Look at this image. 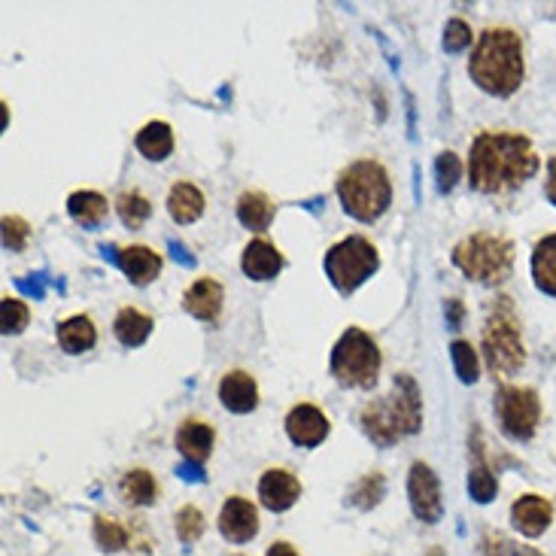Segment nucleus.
Returning a JSON list of instances; mask_svg holds the SVG:
<instances>
[{
    "label": "nucleus",
    "mask_w": 556,
    "mask_h": 556,
    "mask_svg": "<svg viewBox=\"0 0 556 556\" xmlns=\"http://www.w3.org/2000/svg\"><path fill=\"white\" fill-rule=\"evenodd\" d=\"M468 493H471V499L478 502V505L493 502L496 493H499V481H496L493 468L487 465L481 447H474V462H471V468H468Z\"/></svg>",
    "instance_id": "bb28decb"
},
{
    "label": "nucleus",
    "mask_w": 556,
    "mask_h": 556,
    "mask_svg": "<svg viewBox=\"0 0 556 556\" xmlns=\"http://www.w3.org/2000/svg\"><path fill=\"white\" fill-rule=\"evenodd\" d=\"M174 520H177V523H174V529H177V538H180L183 544H195V541L204 535V514H201L195 505H186V508H180Z\"/></svg>",
    "instance_id": "473e14b6"
},
{
    "label": "nucleus",
    "mask_w": 556,
    "mask_h": 556,
    "mask_svg": "<svg viewBox=\"0 0 556 556\" xmlns=\"http://www.w3.org/2000/svg\"><path fill=\"white\" fill-rule=\"evenodd\" d=\"M444 310H447V320H450V326L456 329V326H459V320H462V304H459V298H450Z\"/></svg>",
    "instance_id": "ea45409f"
},
{
    "label": "nucleus",
    "mask_w": 556,
    "mask_h": 556,
    "mask_svg": "<svg viewBox=\"0 0 556 556\" xmlns=\"http://www.w3.org/2000/svg\"><path fill=\"white\" fill-rule=\"evenodd\" d=\"M429 556H444V550H441V547H432V550H429Z\"/></svg>",
    "instance_id": "37998d69"
},
{
    "label": "nucleus",
    "mask_w": 556,
    "mask_h": 556,
    "mask_svg": "<svg viewBox=\"0 0 556 556\" xmlns=\"http://www.w3.org/2000/svg\"><path fill=\"white\" fill-rule=\"evenodd\" d=\"M265 556H298V550L289 544V541H277V544H271L268 547V553Z\"/></svg>",
    "instance_id": "a19ab883"
},
{
    "label": "nucleus",
    "mask_w": 556,
    "mask_h": 556,
    "mask_svg": "<svg viewBox=\"0 0 556 556\" xmlns=\"http://www.w3.org/2000/svg\"><path fill=\"white\" fill-rule=\"evenodd\" d=\"M219 402L231 414H250L259 405V386L247 371H228L219 380Z\"/></svg>",
    "instance_id": "4468645a"
},
{
    "label": "nucleus",
    "mask_w": 556,
    "mask_h": 556,
    "mask_svg": "<svg viewBox=\"0 0 556 556\" xmlns=\"http://www.w3.org/2000/svg\"><path fill=\"white\" fill-rule=\"evenodd\" d=\"M408 499L411 508L417 514V520L423 523H438L444 514V502H441V484L435 478V471L426 462H414L411 474H408Z\"/></svg>",
    "instance_id": "9d476101"
},
{
    "label": "nucleus",
    "mask_w": 556,
    "mask_h": 556,
    "mask_svg": "<svg viewBox=\"0 0 556 556\" xmlns=\"http://www.w3.org/2000/svg\"><path fill=\"white\" fill-rule=\"evenodd\" d=\"M116 213H119V219L128 225V228H140L146 219H149V213H152V204H149V198L146 195H140V192H122L119 198H116Z\"/></svg>",
    "instance_id": "c756f323"
},
{
    "label": "nucleus",
    "mask_w": 556,
    "mask_h": 556,
    "mask_svg": "<svg viewBox=\"0 0 556 556\" xmlns=\"http://www.w3.org/2000/svg\"><path fill=\"white\" fill-rule=\"evenodd\" d=\"M484 359L493 374H514L526 365V347L520 338V326L508 304H502L484 326Z\"/></svg>",
    "instance_id": "6e6552de"
},
{
    "label": "nucleus",
    "mask_w": 556,
    "mask_h": 556,
    "mask_svg": "<svg viewBox=\"0 0 556 556\" xmlns=\"http://www.w3.org/2000/svg\"><path fill=\"white\" fill-rule=\"evenodd\" d=\"M116 265L125 271V277L134 283V286H146L158 277V271H162V256H158L155 250L149 247H125L116 253Z\"/></svg>",
    "instance_id": "6ab92c4d"
},
{
    "label": "nucleus",
    "mask_w": 556,
    "mask_h": 556,
    "mask_svg": "<svg viewBox=\"0 0 556 556\" xmlns=\"http://www.w3.org/2000/svg\"><path fill=\"white\" fill-rule=\"evenodd\" d=\"M386 496V481H383V474L380 471H371L365 474V478L350 490V505L353 508H362V511H371L374 505H380V499Z\"/></svg>",
    "instance_id": "c85d7f7f"
},
{
    "label": "nucleus",
    "mask_w": 556,
    "mask_h": 556,
    "mask_svg": "<svg viewBox=\"0 0 556 556\" xmlns=\"http://www.w3.org/2000/svg\"><path fill=\"white\" fill-rule=\"evenodd\" d=\"M511 523L520 535L526 538H538L550 523H553V505L544 499V496H520L514 505H511Z\"/></svg>",
    "instance_id": "2eb2a0df"
},
{
    "label": "nucleus",
    "mask_w": 556,
    "mask_h": 556,
    "mask_svg": "<svg viewBox=\"0 0 556 556\" xmlns=\"http://www.w3.org/2000/svg\"><path fill=\"white\" fill-rule=\"evenodd\" d=\"M544 195H547V201L556 207V155L547 162V183H544Z\"/></svg>",
    "instance_id": "58836bf2"
},
{
    "label": "nucleus",
    "mask_w": 556,
    "mask_h": 556,
    "mask_svg": "<svg viewBox=\"0 0 556 556\" xmlns=\"http://www.w3.org/2000/svg\"><path fill=\"white\" fill-rule=\"evenodd\" d=\"M484 553H487V556H517V547H514L508 538H502L499 532H496V535L487 532V535H484Z\"/></svg>",
    "instance_id": "4c0bfd02"
},
{
    "label": "nucleus",
    "mask_w": 556,
    "mask_h": 556,
    "mask_svg": "<svg viewBox=\"0 0 556 556\" xmlns=\"http://www.w3.org/2000/svg\"><path fill=\"white\" fill-rule=\"evenodd\" d=\"M204 192L192 183H174L168 192V213L177 225H189L204 213Z\"/></svg>",
    "instance_id": "aec40b11"
},
{
    "label": "nucleus",
    "mask_w": 556,
    "mask_h": 556,
    "mask_svg": "<svg viewBox=\"0 0 556 556\" xmlns=\"http://www.w3.org/2000/svg\"><path fill=\"white\" fill-rule=\"evenodd\" d=\"M532 280L544 295H556V234H547L532 250Z\"/></svg>",
    "instance_id": "5701e85b"
},
{
    "label": "nucleus",
    "mask_w": 556,
    "mask_h": 556,
    "mask_svg": "<svg viewBox=\"0 0 556 556\" xmlns=\"http://www.w3.org/2000/svg\"><path fill=\"white\" fill-rule=\"evenodd\" d=\"M67 213H70V219H73L76 225H83V228H98V225L107 219L110 204H107L104 195L86 189V192H73V195L67 198Z\"/></svg>",
    "instance_id": "4be33fe9"
},
{
    "label": "nucleus",
    "mask_w": 556,
    "mask_h": 556,
    "mask_svg": "<svg viewBox=\"0 0 556 556\" xmlns=\"http://www.w3.org/2000/svg\"><path fill=\"white\" fill-rule=\"evenodd\" d=\"M453 265L474 283L499 286L514 271V244L502 234H468L465 241L453 247Z\"/></svg>",
    "instance_id": "39448f33"
},
{
    "label": "nucleus",
    "mask_w": 556,
    "mask_h": 556,
    "mask_svg": "<svg viewBox=\"0 0 556 556\" xmlns=\"http://www.w3.org/2000/svg\"><path fill=\"white\" fill-rule=\"evenodd\" d=\"M92 535H95V544L107 553H116L128 544V532L119 520L113 517H95V526H92Z\"/></svg>",
    "instance_id": "7c9ffc66"
},
{
    "label": "nucleus",
    "mask_w": 556,
    "mask_h": 556,
    "mask_svg": "<svg viewBox=\"0 0 556 556\" xmlns=\"http://www.w3.org/2000/svg\"><path fill=\"white\" fill-rule=\"evenodd\" d=\"M222 298H225L222 286L216 280H210V277H201V280H195L186 289L183 307L195 316V320H201V323H216L219 313H222Z\"/></svg>",
    "instance_id": "dca6fc26"
},
{
    "label": "nucleus",
    "mask_w": 556,
    "mask_h": 556,
    "mask_svg": "<svg viewBox=\"0 0 556 556\" xmlns=\"http://www.w3.org/2000/svg\"><path fill=\"white\" fill-rule=\"evenodd\" d=\"M338 198L344 213H350L359 222L380 219L392 204V183L380 162H353L338 177Z\"/></svg>",
    "instance_id": "20e7f679"
},
{
    "label": "nucleus",
    "mask_w": 556,
    "mask_h": 556,
    "mask_svg": "<svg viewBox=\"0 0 556 556\" xmlns=\"http://www.w3.org/2000/svg\"><path fill=\"white\" fill-rule=\"evenodd\" d=\"M450 356H453V365H456V374H459L462 383H474V380H478L481 362H478V353H474V347L468 341H453Z\"/></svg>",
    "instance_id": "2f4dec72"
},
{
    "label": "nucleus",
    "mask_w": 556,
    "mask_h": 556,
    "mask_svg": "<svg viewBox=\"0 0 556 556\" xmlns=\"http://www.w3.org/2000/svg\"><path fill=\"white\" fill-rule=\"evenodd\" d=\"M0 313H4V335H19L25 332L28 320H31V310L25 301L19 298H4L0 301Z\"/></svg>",
    "instance_id": "72a5a7b5"
},
{
    "label": "nucleus",
    "mask_w": 556,
    "mask_h": 556,
    "mask_svg": "<svg viewBox=\"0 0 556 556\" xmlns=\"http://www.w3.org/2000/svg\"><path fill=\"white\" fill-rule=\"evenodd\" d=\"M496 417L511 441H529L541 420V399L529 386H502L496 392Z\"/></svg>",
    "instance_id": "1a4fd4ad"
},
{
    "label": "nucleus",
    "mask_w": 556,
    "mask_h": 556,
    "mask_svg": "<svg viewBox=\"0 0 556 556\" xmlns=\"http://www.w3.org/2000/svg\"><path fill=\"white\" fill-rule=\"evenodd\" d=\"M237 219L253 231H265L274 219V201L265 192H244L237 198Z\"/></svg>",
    "instance_id": "cd10ccee"
},
{
    "label": "nucleus",
    "mask_w": 556,
    "mask_h": 556,
    "mask_svg": "<svg viewBox=\"0 0 556 556\" xmlns=\"http://www.w3.org/2000/svg\"><path fill=\"white\" fill-rule=\"evenodd\" d=\"M465 46H471V28L462 19H450L444 28V49L447 52H462Z\"/></svg>",
    "instance_id": "e433bc0d"
},
{
    "label": "nucleus",
    "mask_w": 556,
    "mask_h": 556,
    "mask_svg": "<svg viewBox=\"0 0 556 556\" xmlns=\"http://www.w3.org/2000/svg\"><path fill=\"white\" fill-rule=\"evenodd\" d=\"M119 496L131 508H146V505H155L158 484H155V478L146 468H131V471H125V478L119 481Z\"/></svg>",
    "instance_id": "393cba45"
},
{
    "label": "nucleus",
    "mask_w": 556,
    "mask_h": 556,
    "mask_svg": "<svg viewBox=\"0 0 556 556\" xmlns=\"http://www.w3.org/2000/svg\"><path fill=\"white\" fill-rule=\"evenodd\" d=\"M380 365H383V356H380L377 341L368 332L353 329V326L338 338L332 350V362H329L335 380L353 389H371L377 383Z\"/></svg>",
    "instance_id": "423d86ee"
},
{
    "label": "nucleus",
    "mask_w": 556,
    "mask_h": 556,
    "mask_svg": "<svg viewBox=\"0 0 556 556\" xmlns=\"http://www.w3.org/2000/svg\"><path fill=\"white\" fill-rule=\"evenodd\" d=\"M435 177H438V192H453L456 180L462 177V162L456 152H441L435 162Z\"/></svg>",
    "instance_id": "f704fd0d"
},
{
    "label": "nucleus",
    "mask_w": 556,
    "mask_h": 556,
    "mask_svg": "<svg viewBox=\"0 0 556 556\" xmlns=\"http://www.w3.org/2000/svg\"><path fill=\"white\" fill-rule=\"evenodd\" d=\"M134 143H137V152L149 158V162H165L174 152V131L168 122H146Z\"/></svg>",
    "instance_id": "412c9836"
},
{
    "label": "nucleus",
    "mask_w": 556,
    "mask_h": 556,
    "mask_svg": "<svg viewBox=\"0 0 556 556\" xmlns=\"http://www.w3.org/2000/svg\"><path fill=\"white\" fill-rule=\"evenodd\" d=\"M541 168V158L526 134L514 131H481L468 152V183L481 195H505Z\"/></svg>",
    "instance_id": "f257e3e1"
},
{
    "label": "nucleus",
    "mask_w": 556,
    "mask_h": 556,
    "mask_svg": "<svg viewBox=\"0 0 556 556\" xmlns=\"http://www.w3.org/2000/svg\"><path fill=\"white\" fill-rule=\"evenodd\" d=\"M180 474H183V478H189V481H204V474H198V465L195 462H186L180 468Z\"/></svg>",
    "instance_id": "79ce46f5"
},
{
    "label": "nucleus",
    "mask_w": 556,
    "mask_h": 556,
    "mask_svg": "<svg viewBox=\"0 0 556 556\" xmlns=\"http://www.w3.org/2000/svg\"><path fill=\"white\" fill-rule=\"evenodd\" d=\"M301 496V481L295 478V474H289L286 468H271L262 474L259 481V502L280 514V511H289Z\"/></svg>",
    "instance_id": "ddd939ff"
},
{
    "label": "nucleus",
    "mask_w": 556,
    "mask_h": 556,
    "mask_svg": "<svg viewBox=\"0 0 556 556\" xmlns=\"http://www.w3.org/2000/svg\"><path fill=\"white\" fill-rule=\"evenodd\" d=\"M95 341H98L95 323L89 320V316H83V313L70 316V320H64V323L58 326V344H61V350L70 353V356L92 350Z\"/></svg>",
    "instance_id": "b1692460"
},
{
    "label": "nucleus",
    "mask_w": 556,
    "mask_h": 556,
    "mask_svg": "<svg viewBox=\"0 0 556 556\" xmlns=\"http://www.w3.org/2000/svg\"><path fill=\"white\" fill-rule=\"evenodd\" d=\"M219 532L234 544H247L259 535V511L247 499H228L219 511Z\"/></svg>",
    "instance_id": "f8f14e48"
},
{
    "label": "nucleus",
    "mask_w": 556,
    "mask_h": 556,
    "mask_svg": "<svg viewBox=\"0 0 556 556\" xmlns=\"http://www.w3.org/2000/svg\"><path fill=\"white\" fill-rule=\"evenodd\" d=\"M359 423H362V432L380 447H389L405 435L420 432L423 399H420L417 380L411 374H395L392 389L383 399H374L362 408Z\"/></svg>",
    "instance_id": "7ed1b4c3"
},
{
    "label": "nucleus",
    "mask_w": 556,
    "mask_h": 556,
    "mask_svg": "<svg viewBox=\"0 0 556 556\" xmlns=\"http://www.w3.org/2000/svg\"><path fill=\"white\" fill-rule=\"evenodd\" d=\"M113 332H116L122 347H140L152 332V320L146 313H140L137 307H122L116 313V320H113Z\"/></svg>",
    "instance_id": "a878e982"
},
{
    "label": "nucleus",
    "mask_w": 556,
    "mask_h": 556,
    "mask_svg": "<svg viewBox=\"0 0 556 556\" xmlns=\"http://www.w3.org/2000/svg\"><path fill=\"white\" fill-rule=\"evenodd\" d=\"M332 432L329 417L316 405H295L286 417V435L298 447H320Z\"/></svg>",
    "instance_id": "9b49d317"
},
{
    "label": "nucleus",
    "mask_w": 556,
    "mask_h": 556,
    "mask_svg": "<svg viewBox=\"0 0 556 556\" xmlns=\"http://www.w3.org/2000/svg\"><path fill=\"white\" fill-rule=\"evenodd\" d=\"M241 268L250 280H274L283 271V253L274 244H268L265 237H256V241L244 247Z\"/></svg>",
    "instance_id": "f3484780"
},
{
    "label": "nucleus",
    "mask_w": 556,
    "mask_h": 556,
    "mask_svg": "<svg viewBox=\"0 0 556 556\" xmlns=\"http://www.w3.org/2000/svg\"><path fill=\"white\" fill-rule=\"evenodd\" d=\"M28 234H31V228H28V222L22 216H7L4 219V247L7 250H16V253L25 250Z\"/></svg>",
    "instance_id": "c9c22d12"
},
{
    "label": "nucleus",
    "mask_w": 556,
    "mask_h": 556,
    "mask_svg": "<svg viewBox=\"0 0 556 556\" xmlns=\"http://www.w3.org/2000/svg\"><path fill=\"white\" fill-rule=\"evenodd\" d=\"M377 268H380V256H377L374 244L362 234L344 237V241H338L326 253V274L341 295L356 292L368 277H374Z\"/></svg>",
    "instance_id": "0eeeda50"
},
{
    "label": "nucleus",
    "mask_w": 556,
    "mask_h": 556,
    "mask_svg": "<svg viewBox=\"0 0 556 556\" xmlns=\"http://www.w3.org/2000/svg\"><path fill=\"white\" fill-rule=\"evenodd\" d=\"M468 73L487 95H514L526 76L520 34L514 28H487L468 58Z\"/></svg>",
    "instance_id": "f03ea898"
},
{
    "label": "nucleus",
    "mask_w": 556,
    "mask_h": 556,
    "mask_svg": "<svg viewBox=\"0 0 556 556\" xmlns=\"http://www.w3.org/2000/svg\"><path fill=\"white\" fill-rule=\"evenodd\" d=\"M213 441H216V432L204 420H186V423H180V429L174 435L177 450L186 456V462H195V465H201V462L210 459Z\"/></svg>",
    "instance_id": "a211bd4d"
}]
</instances>
